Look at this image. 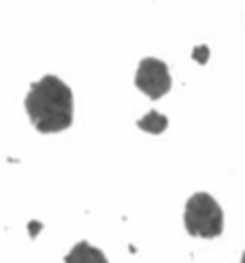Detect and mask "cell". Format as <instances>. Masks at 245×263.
I'll use <instances>...</instances> for the list:
<instances>
[{"label": "cell", "mask_w": 245, "mask_h": 263, "mask_svg": "<svg viewBox=\"0 0 245 263\" xmlns=\"http://www.w3.org/2000/svg\"><path fill=\"white\" fill-rule=\"evenodd\" d=\"M25 111L35 129L44 135L62 133L73 125V92L56 75H44L31 85Z\"/></svg>", "instance_id": "cell-1"}, {"label": "cell", "mask_w": 245, "mask_h": 263, "mask_svg": "<svg viewBox=\"0 0 245 263\" xmlns=\"http://www.w3.org/2000/svg\"><path fill=\"white\" fill-rule=\"evenodd\" d=\"M184 225L188 234L192 236L215 238L218 234H222L224 229L222 208L207 192H195L186 202Z\"/></svg>", "instance_id": "cell-2"}, {"label": "cell", "mask_w": 245, "mask_h": 263, "mask_svg": "<svg viewBox=\"0 0 245 263\" xmlns=\"http://www.w3.org/2000/svg\"><path fill=\"white\" fill-rule=\"evenodd\" d=\"M134 85L150 100H159L161 96H165L171 90L173 79H171L169 67H167V64L163 60L144 58L140 62V66H138Z\"/></svg>", "instance_id": "cell-3"}, {"label": "cell", "mask_w": 245, "mask_h": 263, "mask_svg": "<svg viewBox=\"0 0 245 263\" xmlns=\"http://www.w3.org/2000/svg\"><path fill=\"white\" fill-rule=\"evenodd\" d=\"M65 263H109L100 248H94L87 240L75 244L65 256Z\"/></svg>", "instance_id": "cell-4"}, {"label": "cell", "mask_w": 245, "mask_h": 263, "mask_svg": "<svg viewBox=\"0 0 245 263\" xmlns=\"http://www.w3.org/2000/svg\"><path fill=\"white\" fill-rule=\"evenodd\" d=\"M136 125L142 131L150 133V135H161V133H165V129L169 127V119H167V116H163V114L152 110L150 114H146L142 119H138Z\"/></svg>", "instance_id": "cell-5"}, {"label": "cell", "mask_w": 245, "mask_h": 263, "mask_svg": "<svg viewBox=\"0 0 245 263\" xmlns=\"http://www.w3.org/2000/svg\"><path fill=\"white\" fill-rule=\"evenodd\" d=\"M192 58H194L195 62H199V64H207V60H209V46H207V44L197 46V48L192 52Z\"/></svg>", "instance_id": "cell-6"}, {"label": "cell", "mask_w": 245, "mask_h": 263, "mask_svg": "<svg viewBox=\"0 0 245 263\" xmlns=\"http://www.w3.org/2000/svg\"><path fill=\"white\" fill-rule=\"evenodd\" d=\"M27 229H29V236H31V238H36V236H38V233L43 231V223H40V221H29Z\"/></svg>", "instance_id": "cell-7"}, {"label": "cell", "mask_w": 245, "mask_h": 263, "mask_svg": "<svg viewBox=\"0 0 245 263\" xmlns=\"http://www.w3.org/2000/svg\"><path fill=\"white\" fill-rule=\"evenodd\" d=\"M239 263H245V252H243V256H241V261Z\"/></svg>", "instance_id": "cell-8"}]
</instances>
